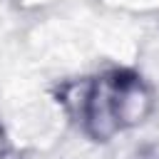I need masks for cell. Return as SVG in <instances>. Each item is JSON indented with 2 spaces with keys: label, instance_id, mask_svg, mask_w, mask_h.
Listing matches in <instances>:
<instances>
[{
  "label": "cell",
  "instance_id": "obj_1",
  "mask_svg": "<svg viewBox=\"0 0 159 159\" xmlns=\"http://www.w3.org/2000/svg\"><path fill=\"white\" fill-rule=\"evenodd\" d=\"M114 102H117V117H119L122 129L144 122L152 112V94H149L147 84L139 77H132V75L117 77Z\"/></svg>",
  "mask_w": 159,
  "mask_h": 159
}]
</instances>
